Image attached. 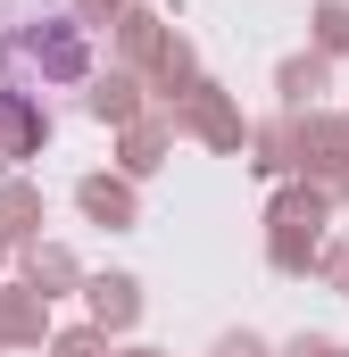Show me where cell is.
Masks as SVG:
<instances>
[{
    "label": "cell",
    "mask_w": 349,
    "mask_h": 357,
    "mask_svg": "<svg viewBox=\"0 0 349 357\" xmlns=\"http://www.w3.org/2000/svg\"><path fill=\"white\" fill-rule=\"evenodd\" d=\"M325 84V67H316V59H299V67H283V91H316Z\"/></svg>",
    "instance_id": "cell-6"
},
{
    "label": "cell",
    "mask_w": 349,
    "mask_h": 357,
    "mask_svg": "<svg viewBox=\"0 0 349 357\" xmlns=\"http://www.w3.org/2000/svg\"><path fill=\"white\" fill-rule=\"evenodd\" d=\"M84 208L100 225H133V191H125V183H84Z\"/></svg>",
    "instance_id": "cell-2"
},
{
    "label": "cell",
    "mask_w": 349,
    "mask_h": 357,
    "mask_svg": "<svg viewBox=\"0 0 349 357\" xmlns=\"http://www.w3.org/2000/svg\"><path fill=\"white\" fill-rule=\"evenodd\" d=\"M91 116H133V84H100L91 91Z\"/></svg>",
    "instance_id": "cell-4"
},
{
    "label": "cell",
    "mask_w": 349,
    "mask_h": 357,
    "mask_svg": "<svg viewBox=\"0 0 349 357\" xmlns=\"http://www.w3.org/2000/svg\"><path fill=\"white\" fill-rule=\"evenodd\" d=\"M133 307H142V299H133L125 274H100V282H91V316H100V324H133Z\"/></svg>",
    "instance_id": "cell-1"
},
{
    "label": "cell",
    "mask_w": 349,
    "mask_h": 357,
    "mask_svg": "<svg viewBox=\"0 0 349 357\" xmlns=\"http://www.w3.org/2000/svg\"><path fill=\"white\" fill-rule=\"evenodd\" d=\"M25 216H42L34 191H0V233H25Z\"/></svg>",
    "instance_id": "cell-3"
},
{
    "label": "cell",
    "mask_w": 349,
    "mask_h": 357,
    "mask_svg": "<svg viewBox=\"0 0 349 357\" xmlns=\"http://www.w3.org/2000/svg\"><path fill=\"white\" fill-rule=\"evenodd\" d=\"M125 167L150 175V167H158V133H133V142H125Z\"/></svg>",
    "instance_id": "cell-5"
},
{
    "label": "cell",
    "mask_w": 349,
    "mask_h": 357,
    "mask_svg": "<svg viewBox=\"0 0 349 357\" xmlns=\"http://www.w3.org/2000/svg\"><path fill=\"white\" fill-rule=\"evenodd\" d=\"M316 33H325V50H341V42H349V17H341V8H325V17H316Z\"/></svg>",
    "instance_id": "cell-7"
}]
</instances>
